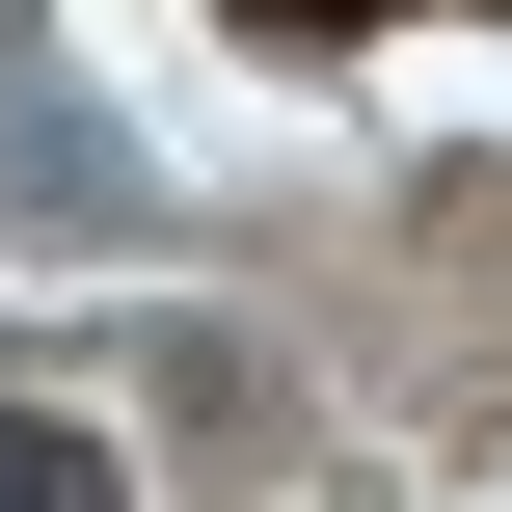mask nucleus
<instances>
[{
	"label": "nucleus",
	"mask_w": 512,
	"mask_h": 512,
	"mask_svg": "<svg viewBox=\"0 0 512 512\" xmlns=\"http://www.w3.org/2000/svg\"><path fill=\"white\" fill-rule=\"evenodd\" d=\"M243 27H378V0H243Z\"/></svg>",
	"instance_id": "nucleus-2"
},
{
	"label": "nucleus",
	"mask_w": 512,
	"mask_h": 512,
	"mask_svg": "<svg viewBox=\"0 0 512 512\" xmlns=\"http://www.w3.org/2000/svg\"><path fill=\"white\" fill-rule=\"evenodd\" d=\"M0 512H108V459H81L54 405H0Z\"/></svg>",
	"instance_id": "nucleus-1"
}]
</instances>
